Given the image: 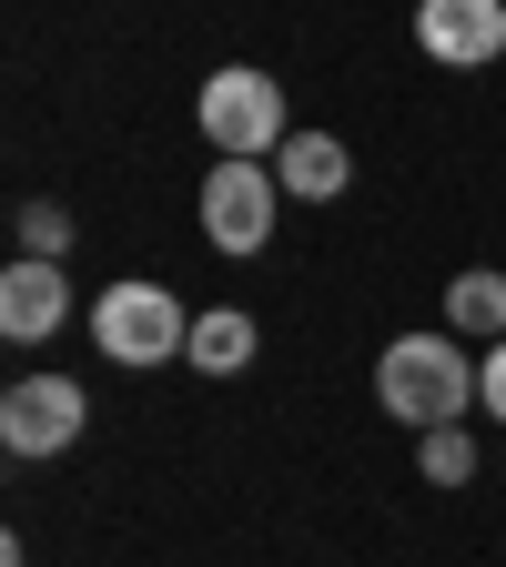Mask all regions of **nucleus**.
Returning <instances> with one entry per match:
<instances>
[{"instance_id":"39448f33","label":"nucleus","mask_w":506,"mask_h":567,"mask_svg":"<svg viewBox=\"0 0 506 567\" xmlns=\"http://www.w3.org/2000/svg\"><path fill=\"white\" fill-rule=\"evenodd\" d=\"M82 425H92V395L71 375H21L11 395H0V446L11 456H61Z\"/></svg>"},{"instance_id":"f257e3e1","label":"nucleus","mask_w":506,"mask_h":567,"mask_svg":"<svg viewBox=\"0 0 506 567\" xmlns=\"http://www.w3.org/2000/svg\"><path fill=\"white\" fill-rule=\"evenodd\" d=\"M375 405L415 436H436V425H466V405H486V375L466 365L456 334H395L375 365Z\"/></svg>"},{"instance_id":"9b49d317","label":"nucleus","mask_w":506,"mask_h":567,"mask_svg":"<svg viewBox=\"0 0 506 567\" xmlns=\"http://www.w3.org/2000/svg\"><path fill=\"white\" fill-rule=\"evenodd\" d=\"M415 466H425V486H466L476 476V436L466 425H436V436L415 446Z\"/></svg>"},{"instance_id":"f03ea898","label":"nucleus","mask_w":506,"mask_h":567,"mask_svg":"<svg viewBox=\"0 0 506 567\" xmlns=\"http://www.w3.org/2000/svg\"><path fill=\"white\" fill-rule=\"evenodd\" d=\"M193 112H203V142H213L224 163L283 153V82H273V71H254V61H224V71L203 82Z\"/></svg>"},{"instance_id":"1a4fd4ad","label":"nucleus","mask_w":506,"mask_h":567,"mask_svg":"<svg viewBox=\"0 0 506 567\" xmlns=\"http://www.w3.org/2000/svg\"><path fill=\"white\" fill-rule=\"evenodd\" d=\"M254 344H264V334H254L244 305H213V315H193V344H183V354H193L203 375H244V365H254Z\"/></svg>"},{"instance_id":"ddd939ff","label":"nucleus","mask_w":506,"mask_h":567,"mask_svg":"<svg viewBox=\"0 0 506 567\" xmlns=\"http://www.w3.org/2000/svg\"><path fill=\"white\" fill-rule=\"evenodd\" d=\"M476 375H486V405L506 415V344H486V365H476Z\"/></svg>"},{"instance_id":"9d476101","label":"nucleus","mask_w":506,"mask_h":567,"mask_svg":"<svg viewBox=\"0 0 506 567\" xmlns=\"http://www.w3.org/2000/svg\"><path fill=\"white\" fill-rule=\"evenodd\" d=\"M446 324H466V334H486V344H506V274H456L446 284Z\"/></svg>"},{"instance_id":"423d86ee","label":"nucleus","mask_w":506,"mask_h":567,"mask_svg":"<svg viewBox=\"0 0 506 567\" xmlns=\"http://www.w3.org/2000/svg\"><path fill=\"white\" fill-rule=\"evenodd\" d=\"M415 41L456 71H486L506 51V0H415Z\"/></svg>"},{"instance_id":"7ed1b4c3","label":"nucleus","mask_w":506,"mask_h":567,"mask_svg":"<svg viewBox=\"0 0 506 567\" xmlns=\"http://www.w3.org/2000/svg\"><path fill=\"white\" fill-rule=\"evenodd\" d=\"M92 344L112 354V365H163V354L193 344V315L163 295V284H112V295L92 305Z\"/></svg>"},{"instance_id":"f8f14e48","label":"nucleus","mask_w":506,"mask_h":567,"mask_svg":"<svg viewBox=\"0 0 506 567\" xmlns=\"http://www.w3.org/2000/svg\"><path fill=\"white\" fill-rule=\"evenodd\" d=\"M21 254L71 264V213H61V203H21Z\"/></svg>"},{"instance_id":"0eeeda50","label":"nucleus","mask_w":506,"mask_h":567,"mask_svg":"<svg viewBox=\"0 0 506 567\" xmlns=\"http://www.w3.org/2000/svg\"><path fill=\"white\" fill-rule=\"evenodd\" d=\"M61 324H71V274L41 264V254H21L11 274H0V334H11V344H41Z\"/></svg>"},{"instance_id":"6e6552de","label":"nucleus","mask_w":506,"mask_h":567,"mask_svg":"<svg viewBox=\"0 0 506 567\" xmlns=\"http://www.w3.org/2000/svg\"><path fill=\"white\" fill-rule=\"evenodd\" d=\"M273 183L295 193V203H334L344 183H354V153L334 132H283V153H273Z\"/></svg>"},{"instance_id":"20e7f679","label":"nucleus","mask_w":506,"mask_h":567,"mask_svg":"<svg viewBox=\"0 0 506 567\" xmlns=\"http://www.w3.org/2000/svg\"><path fill=\"white\" fill-rule=\"evenodd\" d=\"M273 173L264 163H213L203 173V244L213 254H264L273 244Z\"/></svg>"}]
</instances>
